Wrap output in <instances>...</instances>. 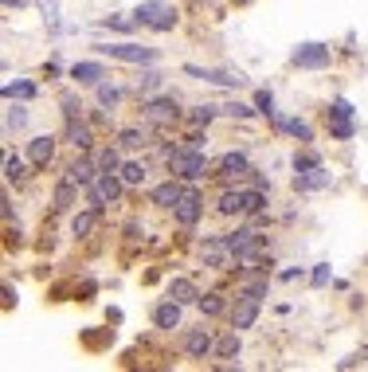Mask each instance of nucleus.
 I'll use <instances>...</instances> for the list:
<instances>
[{"label": "nucleus", "mask_w": 368, "mask_h": 372, "mask_svg": "<svg viewBox=\"0 0 368 372\" xmlns=\"http://www.w3.org/2000/svg\"><path fill=\"white\" fill-rule=\"evenodd\" d=\"M161 157H165L169 173L180 176V180H189V185H200V180L208 176V157H204V149L172 145V149H161Z\"/></svg>", "instance_id": "f257e3e1"}, {"label": "nucleus", "mask_w": 368, "mask_h": 372, "mask_svg": "<svg viewBox=\"0 0 368 372\" xmlns=\"http://www.w3.org/2000/svg\"><path fill=\"white\" fill-rule=\"evenodd\" d=\"M94 51L106 59H118V63H133V67H157L161 51L145 48V43H133V39H122V43H94Z\"/></svg>", "instance_id": "f03ea898"}, {"label": "nucleus", "mask_w": 368, "mask_h": 372, "mask_svg": "<svg viewBox=\"0 0 368 372\" xmlns=\"http://www.w3.org/2000/svg\"><path fill=\"white\" fill-rule=\"evenodd\" d=\"M141 117H145V126L153 129H165L172 126V122H180L184 117V110H180L177 94H157V98H141Z\"/></svg>", "instance_id": "7ed1b4c3"}, {"label": "nucleus", "mask_w": 368, "mask_h": 372, "mask_svg": "<svg viewBox=\"0 0 368 372\" xmlns=\"http://www.w3.org/2000/svg\"><path fill=\"white\" fill-rule=\"evenodd\" d=\"M177 20H180V12L169 8L165 0H145V4H138V8H133V24H138V28L172 31V28H177Z\"/></svg>", "instance_id": "20e7f679"}, {"label": "nucleus", "mask_w": 368, "mask_h": 372, "mask_svg": "<svg viewBox=\"0 0 368 372\" xmlns=\"http://www.w3.org/2000/svg\"><path fill=\"white\" fill-rule=\"evenodd\" d=\"M290 63L298 71H329L333 48H329V43H318V39H306V43H298V48L290 51Z\"/></svg>", "instance_id": "39448f33"}, {"label": "nucleus", "mask_w": 368, "mask_h": 372, "mask_svg": "<svg viewBox=\"0 0 368 372\" xmlns=\"http://www.w3.org/2000/svg\"><path fill=\"white\" fill-rule=\"evenodd\" d=\"M122 192H126V180H122L118 173H98V180L87 188V200L90 208H98V212H106L110 204H118Z\"/></svg>", "instance_id": "423d86ee"}, {"label": "nucleus", "mask_w": 368, "mask_h": 372, "mask_svg": "<svg viewBox=\"0 0 368 372\" xmlns=\"http://www.w3.org/2000/svg\"><path fill=\"white\" fill-rule=\"evenodd\" d=\"M259 310H263V298H255V294L247 290H239V298L228 306V322L231 329H255V322H259Z\"/></svg>", "instance_id": "0eeeda50"}, {"label": "nucleus", "mask_w": 368, "mask_h": 372, "mask_svg": "<svg viewBox=\"0 0 368 372\" xmlns=\"http://www.w3.org/2000/svg\"><path fill=\"white\" fill-rule=\"evenodd\" d=\"M200 215H204V192H200L196 185H189V188H184V196H180V204L172 208V220H177V227L192 231V227L200 224Z\"/></svg>", "instance_id": "6e6552de"}, {"label": "nucleus", "mask_w": 368, "mask_h": 372, "mask_svg": "<svg viewBox=\"0 0 368 372\" xmlns=\"http://www.w3.org/2000/svg\"><path fill=\"white\" fill-rule=\"evenodd\" d=\"M200 263L208 266V271H223V266L235 263L231 259V247H228V235H208L200 243Z\"/></svg>", "instance_id": "1a4fd4ad"}, {"label": "nucleus", "mask_w": 368, "mask_h": 372, "mask_svg": "<svg viewBox=\"0 0 368 372\" xmlns=\"http://www.w3.org/2000/svg\"><path fill=\"white\" fill-rule=\"evenodd\" d=\"M294 192L298 196H314V192H325V188H333V173H329L325 165L309 169V173H294Z\"/></svg>", "instance_id": "9d476101"}, {"label": "nucleus", "mask_w": 368, "mask_h": 372, "mask_svg": "<svg viewBox=\"0 0 368 372\" xmlns=\"http://www.w3.org/2000/svg\"><path fill=\"white\" fill-rule=\"evenodd\" d=\"M184 75L200 78V83H216V87H243L247 78L239 75V71H216V67H196V63H184Z\"/></svg>", "instance_id": "9b49d317"}, {"label": "nucleus", "mask_w": 368, "mask_h": 372, "mask_svg": "<svg viewBox=\"0 0 368 372\" xmlns=\"http://www.w3.org/2000/svg\"><path fill=\"white\" fill-rule=\"evenodd\" d=\"M63 141L75 145L79 153H90V149H94V122H87V117H71L67 126H63Z\"/></svg>", "instance_id": "f8f14e48"}, {"label": "nucleus", "mask_w": 368, "mask_h": 372, "mask_svg": "<svg viewBox=\"0 0 368 372\" xmlns=\"http://www.w3.org/2000/svg\"><path fill=\"white\" fill-rule=\"evenodd\" d=\"M180 196H184V185H180V176H169V180H161L157 188L149 192V204L161 208V212H172L180 204Z\"/></svg>", "instance_id": "ddd939ff"}, {"label": "nucleus", "mask_w": 368, "mask_h": 372, "mask_svg": "<svg viewBox=\"0 0 368 372\" xmlns=\"http://www.w3.org/2000/svg\"><path fill=\"white\" fill-rule=\"evenodd\" d=\"M55 145H59V137L55 134H36L28 141V161L36 169H47L51 161H55Z\"/></svg>", "instance_id": "4468645a"}, {"label": "nucleus", "mask_w": 368, "mask_h": 372, "mask_svg": "<svg viewBox=\"0 0 368 372\" xmlns=\"http://www.w3.org/2000/svg\"><path fill=\"white\" fill-rule=\"evenodd\" d=\"M184 352H189V361H204V357L216 352V337H212L204 325H200V329H189L184 333Z\"/></svg>", "instance_id": "2eb2a0df"}, {"label": "nucleus", "mask_w": 368, "mask_h": 372, "mask_svg": "<svg viewBox=\"0 0 368 372\" xmlns=\"http://www.w3.org/2000/svg\"><path fill=\"white\" fill-rule=\"evenodd\" d=\"M219 176H223V180L251 176V157H247V149H228V153L219 157Z\"/></svg>", "instance_id": "dca6fc26"}, {"label": "nucleus", "mask_w": 368, "mask_h": 372, "mask_svg": "<svg viewBox=\"0 0 368 372\" xmlns=\"http://www.w3.org/2000/svg\"><path fill=\"white\" fill-rule=\"evenodd\" d=\"M63 176H71L75 185L90 188L94 180H98V161H94L90 153H82V157H75V161H71V165H67V173H63Z\"/></svg>", "instance_id": "f3484780"}, {"label": "nucleus", "mask_w": 368, "mask_h": 372, "mask_svg": "<svg viewBox=\"0 0 368 372\" xmlns=\"http://www.w3.org/2000/svg\"><path fill=\"white\" fill-rule=\"evenodd\" d=\"M184 306L177 302V298H165V302H157L153 306V325L157 329H180V317H184Z\"/></svg>", "instance_id": "a211bd4d"}, {"label": "nucleus", "mask_w": 368, "mask_h": 372, "mask_svg": "<svg viewBox=\"0 0 368 372\" xmlns=\"http://www.w3.org/2000/svg\"><path fill=\"white\" fill-rule=\"evenodd\" d=\"M67 75L75 78L79 87H98L102 78H110V75H106V67H102V63H94V59H82V63H75V67H71Z\"/></svg>", "instance_id": "6ab92c4d"}, {"label": "nucleus", "mask_w": 368, "mask_h": 372, "mask_svg": "<svg viewBox=\"0 0 368 372\" xmlns=\"http://www.w3.org/2000/svg\"><path fill=\"white\" fill-rule=\"evenodd\" d=\"M274 129H279V134H290L294 137V141H302V145H306V141H314V126H309L306 117H274Z\"/></svg>", "instance_id": "aec40b11"}, {"label": "nucleus", "mask_w": 368, "mask_h": 372, "mask_svg": "<svg viewBox=\"0 0 368 372\" xmlns=\"http://www.w3.org/2000/svg\"><path fill=\"white\" fill-rule=\"evenodd\" d=\"M267 208H270V188H243V215H267Z\"/></svg>", "instance_id": "412c9836"}, {"label": "nucleus", "mask_w": 368, "mask_h": 372, "mask_svg": "<svg viewBox=\"0 0 368 372\" xmlns=\"http://www.w3.org/2000/svg\"><path fill=\"white\" fill-rule=\"evenodd\" d=\"M216 215H223V220H231V215H243V188H223L216 200Z\"/></svg>", "instance_id": "4be33fe9"}, {"label": "nucleus", "mask_w": 368, "mask_h": 372, "mask_svg": "<svg viewBox=\"0 0 368 372\" xmlns=\"http://www.w3.org/2000/svg\"><path fill=\"white\" fill-rule=\"evenodd\" d=\"M98 220H102V212H98V208L75 212V215H71V235H75V239H90V231L98 227Z\"/></svg>", "instance_id": "5701e85b"}, {"label": "nucleus", "mask_w": 368, "mask_h": 372, "mask_svg": "<svg viewBox=\"0 0 368 372\" xmlns=\"http://www.w3.org/2000/svg\"><path fill=\"white\" fill-rule=\"evenodd\" d=\"M79 188L82 185H75L71 176H63L59 185H55V212H71V208L79 204Z\"/></svg>", "instance_id": "b1692460"}, {"label": "nucleus", "mask_w": 368, "mask_h": 372, "mask_svg": "<svg viewBox=\"0 0 368 372\" xmlns=\"http://www.w3.org/2000/svg\"><path fill=\"white\" fill-rule=\"evenodd\" d=\"M357 117H325V134L333 137V141H353L357 137Z\"/></svg>", "instance_id": "393cba45"}, {"label": "nucleus", "mask_w": 368, "mask_h": 372, "mask_svg": "<svg viewBox=\"0 0 368 372\" xmlns=\"http://www.w3.org/2000/svg\"><path fill=\"white\" fill-rule=\"evenodd\" d=\"M169 298H177L180 306H196L200 302V286L192 278H172L169 282Z\"/></svg>", "instance_id": "a878e982"}, {"label": "nucleus", "mask_w": 368, "mask_h": 372, "mask_svg": "<svg viewBox=\"0 0 368 372\" xmlns=\"http://www.w3.org/2000/svg\"><path fill=\"white\" fill-rule=\"evenodd\" d=\"M118 176L126 180V188H141L149 180V165H145V161H122Z\"/></svg>", "instance_id": "bb28decb"}, {"label": "nucleus", "mask_w": 368, "mask_h": 372, "mask_svg": "<svg viewBox=\"0 0 368 372\" xmlns=\"http://www.w3.org/2000/svg\"><path fill=\"white\" fill-rule=\"evenodd\" d=\"M243 352V341H239V329H228L223 337H216V357L219 361H235Z\"/></svg>", "instance_id": "cd10ccee"}, {"label": "nucleus", "mask_w": 368, "mask_h": 372, "mask_svg": "<svg viewBox=\"0 0 368 372\" xmlns=\"http://www.w3.org/2000/svg\"><path fill=\"white\" fill-rule=\"evenodd\" d=\"M94 98H98L102 110H110V114H114V110H118V102H122V87H114L110 78H102L98 87H94Z\"/></svg>", "instance_id": "c85d7f7f"}, {"label": "nucleus", "mask_w": 368, "mask_h": 372, "mask_svg": "<svg viewBox=\"0 0 368 372\" xmlns=\"http://www.w3.org/2000/svg\"><path fill=\"white\" fill-rule=\"evenodd\" d=\"M94 161H98V173H118L122 169V145L114 141V145H102L98 153H94Z\"/></svg>", "instance_id": "c756f323"}, {"label": "nucleus", "mask_w": 368, "mask_h": 372, "mask_svg": "<svg viewBox=\"0 0 368 372\" xmlns=\"http://www.w3.org/2000/svg\"><path fill=\"white\" fill-rule=\"evenodd\" d=\"M200 313H204V317H219V313H228V298H223V294L219 290H208V294H200Z\"/></svg>", "instance_id": "7c9ffc66"}, {"label": "nucleus", "mask_w": 368, "mask_h": 372, "mask_svg": "<svg viewBox=\"0 0 368 372\" xmlns=\"http://www.w3.org/2000/svg\"><path fill=\"white\" fill-rule=\"evenodd\" d=\"M24 126H28V106H24V98H20V102H12V98H8V110H4V134L24 129Z\"/></svg>", "instance_id": "2f4dec72"}, {"label": "nucleus", "mask_w": 368, "mask_h": 372, "mask_svg": "<svg viewBox=\"0 0 368 372\" xmlns=\"http://www.w3.org/2000/svg\"><path fill=\"white\" fill-rule=\"evenodd\" d=\"M149 129H153V126H149ZM149 129H138V126L118 129V145H122V149H141V145H149Z\"/></svg>", "instance_id": "473e14b6"}, {"label": "nucleus", "mask_w": 368, "mask_h": 372, "mask_svg": "<svg viewBox=\"0 0 368 372\" xmlns=\"http://www.w3.org/2000/svg\"><path fill=\"white\" fill-rule=\"evenodd\" d=\"M216 117H223V114H219V106H212V102H196V106L189 110V122H192V126H212Z\"/></svg>", "instance_id": "72a5a7b5"}, {"label": "nucleus", "mask_w": 368, "mask_h": 372, "mask_svg": "<svg viewBox=\"0 0 368 372\" xmlns=\"http://www.w3.org/2000/svg\"><path fill=\"white\" fill-rule=\"evenodd\" d=\"M36 94H40V87H36L31 78H16V83H4V98H24V102H28V98H36Z\"/></svg>", "instance_id": "f704fd0d"}, {"label": "nucleus", "mask_w": 368, "mask_h": 372, "mask_svg": "<svg viewBox=\"0 0 368 372\" xmlns=\"http://www.w3.org/2000/svg\"><path fill=\"white\" fill-rule=\"evenodd\" d=\"M318 165H325L318 149H302V153H294V161H290L294 173H309V169H318Z\"/></svg>", "instance_id": "c9c22d12"}, {"label": "nucleus", "mask_w": 368, "mask_h": 372, "mask_svg": "<svg viewBox=\"0 0 368 372\" xmlns=\"http://www.w3.org/2000/svg\"><path fill=\"white\" fill-rule=\"evenodd\" d=\"M161 83H165V75H161V71H153V67H145V71L138 75V94H141V98H149L153 90L161 87Z\"/></svg>", "instance_id": "e433bc0d"}, {"label": "nucleus", "mask_w": 368, "mask_h": 372, "mask_svg": "<svg viewBox=\"0 0 368 372\" xmlns=\"http://www.w3.org/2000/svg\"><path fill=\"white\" fill-rule=\"evenodd\" d=\"M219 114H223V117H239V122H247V117H255L259 110L247 106V102H239V98H231V102H223V106H219Z\"/></svg>", "instance_id": "4c0bfd02"}, {"label": "nucleus", "mask_w": 368, "mask_h": 372, "mask_svg": "<svg viewBox=\"0 0 368 372\" xmlns=\"http://www.w3.org/2000/svg\"><path fill=\"white\" fill-rule=\"evenodd\" d=\"M24 176H28V165H24V157L20 153H8L4 157V180H24Z\"/></svg>", "instance_id": "58836bf2"}, {"label": "nucleus", "mask_w": 368, "mask_h": 372, "mask_svg": "<svg viewBox=\"0 0 368 372\" xmlns=\"http://www.w3.org/2000/svg\"><path fill=\"white\" fill-rule=\"evenodd\" d=\"M325 117H357V106H353L345 94H337V98L325 106Z\"/></svg>", "instance_id": "ea45409f"}, {"label": "nucleus", "mask_w": 368, "mask_h": 372, "mask_svg": "<svg viewBox=\"0 0 368 372\" xmlns=\"http://www.w3.org/2000/svg\"><path fill=\"white\" fill-rule=\"evenodd\" d=\"M255 110H259L263 117H270V122L279 117V110H274V94H270L267 87H263V90H255Z\"/></svg>", "instance_id": "a19ab883"}, {"label": "nucleus", "mask_w": 368, "mask_h": 372, "mask_svg": "<svg viewBox=\"0 0 368 372\" xmlns=\"http://www.w3.org/2000/svg\"><path fill=\"white\" fill-rule=\"evenodd\" d=\"M59 110H63V117H67V122H71V117H82V98L79 94H63L59 98Z\"/></svg>", "instance_id": "79ce46f5"}, {"label": "nucleus", "mask_w": 368, "mask_h": 372, "mask_svg": "<svg viewBox=\"0 0 368 372\" xmlns=\"http://www.w3.org/2000/svg\"><path fill=\"white\" fill-rule=\"evenodd\" d=\"M329 282H333V266L329 263H318L314 271H309V286H318L321 290V286H329Z\"/></svg>", "instance_id": "37998d69"}, {"label": "nucleus", "mask_w": 368, "mask_h": 372, "mask_svg": "<svg viewBox=\"0 0 368 372\" xmlns=\"http://www.w3.org/2000/svg\"><path fill=\"white\" fill-rule=\"evenodd\" d=\"M98 28H110V31H133L138 24H133V16H130V20H122V16H102V20H98Z\"/></svg>", "instance_id": "c03bdc74"}, {"label": "nucleus", "mask_w": 368, "mask_h": 372, "mask_svg": "<svg viewBox=\"0 0 368 372\" xmlns=\"http://www.w3.org/2000/svg\"><path fill=\"white\" fill-rule=\"evenodd\" d=\"M184 145H189V149H208V126H204V129L196 126L189 137H184Z\"/></svg>", "instance_id": "a18cd8bd"}, {"label": "nucleus", "mask_w": 368, "mask_h": 372, "mask_svg": "<svg viewBox=\"0 0 368 372\" xmlns=\"http://www.w3.org/2000/svg\"><path fill=\"white\" fill-rule=\"evenodd\" d=\"M302 278H306L302 266H286V271H279V282H302Z\"/></svg>", "instance_id": "49530a36"}, {"label": "nucleus", "mask_w": 368, "mask_h": 372, "mask_svg": "<svg viewBox=\"0 0 368 372\" xmlns=\"http://www.w3.org/2000/svg\"><path fill=\"white\" fill-rule=\"evenodd\" d=\"M368 361V352L360 349V352H348L345 361H337V369H357V364H365Z\"/></svg>", "instance_id": "de8ad7c7"}, {"label": "nucleus", "mask_w": 368, "mask_h": 372, "mask_svg": "<svg viewBox=\"0 0 368 372\" xmlns=\"http://www.w3.org/2000/svg\"><path fill=\"white\" fill-rule=\"evenodd\" d=\"M59 75H63V67L55 63V59H51V63H43V78H59Z\"/></svg>", "instance_id": "09e8293b"}, {"label": "nucleus", "mask_w": 368, "mask_h": 372, "mask_svg": "<svg viewBox=\"0 0 368 372\" xmlns=\"http://www.w3.org/2000/svg\"><path fill=\"white\" fill-rule=\"evenodd\" d=\"M126 235H130V239H138V235H145V227H141L138 220H133V224H126Z\"/></svg>", "instance_id": "8fccbe9b"}, {"label": "nucleus", "mask_w": 368, "mask_h": 372, "mask_svg": "<svg viewBox=\"0 0 368 372\" xmlns=\"http://www.w3.org/2000/svg\"><path fill=\"white\" fill-rule=\"evenodd\" d=\"M4 306H8V310L16 306V290H12V286H4Z\"/></svg>", "instance_id": "3c124183"}, {"label": "nucleus", "mask_w": 368, "mask_h": 372, "mask_svg": "<svg viewBox=\"0 0 368 372\" xmlns=\"http://www.w3.org/2000/svg\"><path fill=\"white\" fill-rule=\"evenodd\" d=\"M4 8H8V12H12V8L20 12V8H24V0H4Z\"/></svg>", "instance_id": "603ef678"}, {"label": "nucleus", "mask_w": 368, "mask_h": 372, "mask_svg": "<svg viewBox=\"0 0 368 372\" xmlns=\"http://www.w3.org/2000/svg\"><path fill=\"white\" fill-rule=\"evenodd\" d=\"M235 4H251V0H235Z\"/></svg>", "instance_id": "864d4df0"}]
</instances>
